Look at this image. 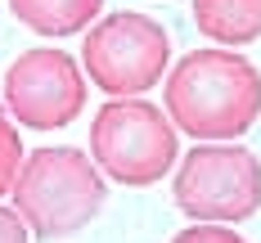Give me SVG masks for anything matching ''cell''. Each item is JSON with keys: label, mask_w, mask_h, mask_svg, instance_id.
Segmentation results:
<instances>
[{"label": "cell", "mask_w": 261, "mask_h": 243, "mask_svg": "<svg viewBox=\"0 0 261 243\" xmlns=\"http://www.w3.org/2000/svg\"><path fill=\"white\" fill-rule=\"evenodd\" d=\"M171 243H243L239 230H225L221 221H203V225H194V230H180Z\"/></svg>", "instance_id": "10"}, {"label": "cell", "mask_w": 261, "mask_h": 243, "mask_svg": "<svg viewBox=\"0 0 261 243\" xmlns=\"http://www.w3.org/2000/svg\"><path fill=\"white\" fill-rule=\"evenodd\" d=\"M167 59H171L167 27L153 23L149 14H130V9L104 14L81 45V63H86L90 86H99L113 99L153 90L167 72Z\"/></svg>", "instance_id": "5"}, {"label": "cell", "mask_w": 261, "mask_h": 243, "mask_svg": "<svg viewBox=\"0 0 261 243\" xmlns=\"http://www.w3.org/2000/svg\"><path fill=\"white\" fill-rule=\"evenodd\" d=\"M14 207L36 239H72L104 207V176L81 149H36L23 158V171L14 180Z\"/></svg>", "instance_id": "2"}, {"label": "cell", "mask_w": 261, "mask_h": 243, "mask_svg": "<svg viewBox=\"0 0 261 243\" xmlns=\"http://www.w3.org/2000/svg\"><path fill=\"white\" fill-rule=\"evenodd\" d=\"M5 104L32 131H59L86 108L81 63L63 50H27L5 72Z\"/></svg>", "instance_id": "6"}, {"label": "cell", "mask_w": 261, "mask_h": 243, "mask_svg": "<svg viewBox=\"0 0 261 243\" xmlns=\"http://www.w3.org/2000/svg\"><path fill=\"white\" fill-rule=\"evenodd\" d=\"M14 113L0 104V198L5 194H14V180H18V171H23V140H18V126L9 122Z\"/></svg>", "instance_id": "9"}, {"label": "cell", "mask_w": 261, "mask_h": 243, "mask_svg": "<svg viewBox=\"0 0 261 243\" xmlns=\"http://www.w3.org/2000/svg\"><path fill=\"white\" fill-rule=\"evenodd\" d=\"M167 117L198 140H239L261 117V72L252 59L194 50L167 72Z\"/></svg>", "instance_id": "1"}, {"label": "cell", "mask_w": 261, "mask_h": 243, "mask_svg": "<svg viewBox=\"0 0 261 243\" xmlns=\"http://www.w3.org/2000/svg\"><path fill=\"white\" fill-rule=\"evenodd\" d=\"M14 18L41 36H72L99 18L104 0H9Z\"/></svg>", "instance_id": "8"}, {"label": "cell", "mask_w": 261, "mask_h": 243, "mask_svg": "<svg viewBox=\"0 0 261 243\" xmlns=\"http://www.w3.org/2000/svg\"><path fill=\"white\" fill-rule=\"evenodd\" d=\"M194 23L216 45H252L261 36V0H194Z\"/></svg>", "instance_id": "7"}, {"label": "cell", "mask_w": 261, "mask_h": 243, "mask_svg": "<svg viewBox=\"0 0 261 243\" xmlns=\"http://www.w3.org/2000/svg\"><path fill=\"white\" fill-rule=\"evenodd\" d=\"M171 198L189 221H248L261 207V158L230 140L198 144L176 167Z\"/></svg>", "instance_id": "4"}, {"label": "cell", "mask_w": 261, "mask_h": 243, "mask_svg": "<svg viewBox=\"0 0 261 243\" xmlns=\"http://www.w3.org/2000/svg\"><path fill=\"white\" fill-rule=\"evenodd\" d=\"M27 234H32V230H27L23 212L0 203V243H27Z\"/></svg>", "instance_id": "11"}, {"label": "cell", "mask_w": 261, "mask_h": 243, "mask_svg": "<svg viewBox=\"0 0 261 243\" xmlns=\"http://www.w3.org/2000/svg\"><path fill=\"white\" fill-rule=\"evenodd\" d=\"M90 158L117 185H130V189L153 185L180 158L176 122L135 95L108 99L90 122Z\"/></svg>", "instance_id": "3"}]
</instances>
